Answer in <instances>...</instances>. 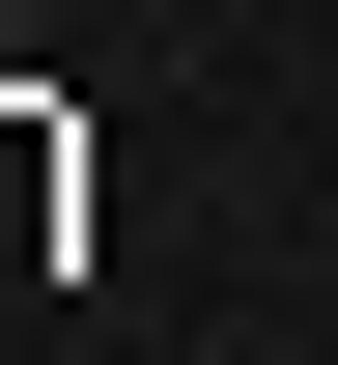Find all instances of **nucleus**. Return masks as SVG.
<instances>
[{
	"mask_svg": "<svg viewBox=\"0 0 338 365\" xmlns=\"http://www.w3.org/2000/svg\"><path fill=\"white\" fill-rule=\"evenodd\" d=\"M0 253H56V113L0 85Z\"/></svg>",
	"mask_w": 338,
	"mask_h": 365,
	"instance_id": "f257e3e1",
	"label": "nucleus"
},
{
	"mask_svg": "<svg viewBox=\"0 0 338 365\" xmlns=\"http://www.w3.org/2000/svg\"><path fill=\"white\" fill-rule=\"evenodd\" d=\"M0 56H29V0H0Z\"/></svg>",
	"mask_w": 338,
	"mask_h": 365,
	"instance_id": "f03ea898",
	"label": "nucleus"
}]
</instances>
